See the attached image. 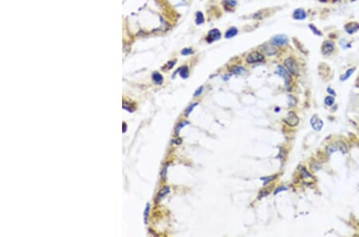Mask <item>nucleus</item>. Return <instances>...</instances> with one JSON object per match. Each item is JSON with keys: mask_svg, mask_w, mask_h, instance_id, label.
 I'll return each instance as SVG.
<instances>
[{"mask_svg": "<svg viewBox=\"0 0 359 237\" xmlns=\"http://www.w3.org/2000/svg\"><path fill=\"white\" fill-rule=\"evenodd\" d=\"M310 125L315 131H320L323 127V121L317 115H314L310 119Z\"/></svg>", "mask_w": 359, "mask_h": 237, "instance_id": "6", "label": "nucleus"}, {"mask_svg": "<svg viewBox=\"0 0 359 237\" xmlns=\"http://www.w3.org/2000/svg\"><path fill=\"white\" fill-rule=\"evenodd\" d=\"M220 37H221L220 31L219 30H217V29H213V30H210L208 32V35L206 38V40H207V43H211L219 39Z\"/></svg>", "mask_w": 359, "mask_h": 237, "instance_id": "7", "label": "nucleus"}, {"mask_svg": "<svg viewBox=\"0 0 359 237\" xmlns=\"http://www.w3.org/2000/svg\"><path fill=\"white\" fill-rule=\"evenodd\" d=\"M276 73L282 76V77H283V79H284L285 81V85H287V86L289 85L291 81V77L290 76L289 73H288L287 70H285L284 68L282 67V66H279L277 67Z\"/></svg>", "mask_w": 359, "mask_h": 237, "instance_id": "5", "label": "nucleus"}, {"mask_svg": "<svg viewBox=\"0 0 359 237\" xmlns=\"http://www.w3.org/2000/svg\"><path fill=\"white\" fill-rule=\"evenodd\" d=\"M289 107H293V106H294L295 105V104H296V100H295V98H294L292 95H290L289 97Z\"/></svg>", "mask_w": 359, "mask_h": 237, "instance_id": "23", "label": "nucleus"}, {"mask_svg": "<svg viewBox=\"0 0 359 237\" xmlns=\"http://www.w3.org/2000/svg\"><path fill=\"white\" fill-rule=\"evenodd\" d=\"M336 146L337 148H338V149L340 150L343 154H346L347 152L346 146V145H345L343 142H342V141H338V142L336 143Z\"/></svg>", "mask_w": 359, "mask_h": 237, "instance_id": "14", "label": "nucleus"}, {"mask_svg": "<svg viewBox=\"0 0 359 237\" xmlns=\"http://www.w3.org/2000/svg\"><path fill=\"white\" fill-rule=\"evenodd\" d=\"M284 65L287 69V71L291 73V74L295 75V76L299 74V66H298V64H297V63L293 57L287 58L284 61Z\"/></svg>", "mask_w": 359, "mask_h": 237, "instance_id": "1", "label": "nucleus"}, {"mask_svg": "<svg viewBox=\"0 0 359 237\" xmlns=\"http://www.w3.org/2000/svg\"><path fill=\"white\" fill-rule=\"evenodd\" d=\"M261 50L264 54H266L268 56H272L277 54V48L275 47V45L272 44H269V43H266L264 45H263L261 46Z\"/></svg>", "mask_w": 359, "mask_h": 237, "instance_id": "4", "label": "nucleus"}, {"mask_svg": "<svg viewBox=\"0 0 359 237\" xmlns=\"http://www.w3.org/2000/svg\"><path fill=\"white\" fill-rule=\"evenodd\" d=\"M188 124H189V122H188V121H181V122L180 123L179 125L177 126V128H176V130H175L176 135L179 134V132H180V130H181V129H182L185 125H188Z\"/></svg>", "mask_w": 359, "mask_h": 237, "instance_id": "19", "label": "nucleus"}, {"mask_svg": "<svg viewBox=\"0 0 359 237\" xmlns=\"http://www.w3.org/2000/svg\"><path fill=\"white\" fill-rule=\"evenodd\" d=\"M149 207H150L149 204H147V205H146V208H145V224H146L148 221L149 212Z\"/></svg>", "mask_w": 359, "mask_h": 237, "instance_id": "25", "label": "nucleus"}, {"mask_svg": "<svg viewBox=\"0 0 359 237\" xmlns=\"http://www.w3.org/2000/svg\"><path fill=\"white\" fill-rule=\"evenodd\" d=\"M324 102L325 104L327 105H328V106H331L334 103V98L333 97H330V96H327V97L325 98Z\"/></svg>", "mask_w": 359, "mask_h": 237, "instance_id": "20", "label": "nucleus"}, {"mask_svg": "<svg viewBox=\"0 0 359 237\" xmlns=\"http://www.w3.org/2000/svg\"><path fill=\"white\" fill-rule=\"evenodd\" d=\"M196 105H198V103H194V104H192V105H190L189 107L187 109V110H186V112H185V117H188V116L191 113V112H192V110H193V109H194Z\"/></svg>", "mask_w": 359, "mask_h": 237, "instance_id": "21", "label": "nucleus"}, {"mask_svg": "<svg viewBox=\"0 0 359 237\" xmlns=\"http://www.w3.org/2000/svg\"><path fill=\"white\" fill-rule=\"evenodd\" d=\"M237 33H238V30H237L236 28L232 27L226 32V34H225V38H231L234 37L235 35H236Z\"/></svg>", "mask_w": 359, "mask_h": 237, "instance_id": "13", "label": "nucleus"}, {"mask_svg": "<svg viewBox=\"0 0 359 237\" xmlns=\"http://www.w3.org/2000/svg\"><path fill=\"white\" fill-rule=\"evenodd\" d=\"M287 42H288L287 38L286 37L285 35H276V36H274V37L271 39V43H273L274 45L279 46H283V45H285V44H287Z\"/></svg>", "mask_w": 359, "mask_h": 237, "instance_id": "8", "label": "nucleus"}, {"mask_svg": "<svg viewBox=\"0 0 359 237\" xmlns=\"http://www.w3.org/2000/svg\"><path fill=\"white\" fill-rule=\"evenodd\" d=\"M327 92L329 93H330V94H332V95H334V96H335V95H336V93L334 92V90H332V89H330V87H329V88H327Z\"/></svg>", "mask_w": 359, "mask_h": 237, "instance_id": "31", "label": "nucleus"}, {"mask_svg": "<svg viewBox=\"0 0 359 237\" xmlns=\"http://www.w3.org/2000/svg\"><path fill=\"white\" fill-rule=\"evenodd\" d=\"M123 126H124V130H123V132H125V131H126V125H125V123H123Z\"/></svg>", "mask_w": 359, "mask_h": 237, "instance_id": "33", "label": "nucleus"}, {"mask_svg": "<svg viewBox=\"0 0 359 237\" xmlns=\"http://www.w3.org/2000/svg\"><path fill=\"white\" fill-rule=\"evenodd\" d=\"M354 70H355V68H351V69H349V70H346V73L345 74V75H343V76H342L341 77V80L342 81H345L346 80V79H348L349 77V76L353 74V73L354 72Z\"/></svg>", "mask_w": 359, "mask_h": 237, "instance_id": "18", "label": "nucleus"}, {"mask_svg": "<svg viewBox=\"0 0 359 237\" xmlns=\"http://www.w3.org/2000/svg\"><path fill=\"white\" fill-rule=\"evenodd\" d=\"M181 142H182V140L180 139V138H179V139H177L176 141H175V143L177 144V145H180V144H181Z\"/></svg>", "mask_w": 359, "mask_h": 237, "instance_id": "32", "label": "nucleus"}, {"mask_svg": "<svg viewBox=\"0 0 359 237\" xmlns=\"http://www.w3.org/2000/svg\"><path fill=\"white\" fill-rule=\"evenodd\" d=\"M193 53H194V51H193L192 49H190V48H185V49L182 50V51H181V54H182L183 55L192 54Z\"/></svg>", "mask_w": 359, "mask_h": 237, "instance_id": "24", "label": "nucleus"}, {"mask_svg": "<svg viewBox=\"0 0 359 237\" xmlns=\"http://www.w3.org/2000/svg\"><path fill=\"white\" fill-rule=\"evenodd\" d=\"M180 77H182L183 78H186L188 76V68L187 66H183L180 68Z\"/></svg>", "mask_w": 359, "mask_h": 237, "instance_id": "17", "label": "nucleus"}, {"mask_svg": "<svg viewBox=\"0 0 359 237\" xmlns=\"http://www.w3.org/2000/svg\"><path fill=\"white\" fill-rule=\"evenodd\" d=\"M205 22V18H204V15L201 12H197L196 16V23L197 25H200Z\"/></svg>", "mask_w": 359, "mask_h": 237, "instance_id": "15", "label": "nucleus"}, {"mask_svg": "<svg viewBox=\"0 0 359 237\" xmlns=\"http://www.w3.org/2000/svg\"><path fill=\"white\" fill-rule=\"evenodd\" d=\"M299 117H298V116H297L294 112H292V111L288 113L287 117L284 118V122L286 123V124H287L288 125H290V126H293V127H294V126H296V125L299 124Z\"/></svg>", "mask_w": 359, "mask_h": 237, "instance_id": "3", "label": "nucleus"}, {"mask_svg": "<svg viewBox=\"0 0 359 237\" xmlns=\"http://www.w3.org/2000/svg\"><path fill=\"white\" fill-rule=\"evenodd\" d=\"M169 192V187H168V186H165V187H164L162 188V189L160 190L159 192V193L157 194V199H156V202L158 203L160 201V200L162 199L163 197H165L166 195L168 194Z\"/></svg>", "mask_w": 359, "mask_h": 237, "instance_id": "11", "label": "nucleus"}, {"mask_svg": "<svg viewBox=\"0 0 359 237\" xmlns=\"http://www.w3.org/2000/svg\"><path fill=\"white\" fill-rule=\"evenodd\" d=\"M244 68L241 67V66H234L232 69V71L235 74H242L244 73H245Z\"/></svg>", "mask_w": 359, "mask_h": 237, "instance_id": "16", "label": "nucleus"}, {"mask_svg": "<svg viewBox=\"0 0 359 237\" xmlns=\"http://www.w3.org/2000/svg\"><path fill=\"white\" fill-rule=\"evenodd\" d=\"M152 80H153V82H154L156 84H157V85L161 84L163 82L162 75L160 74L159 73L155 72L154 74H152Z\"/></svg>", "mask_w": 359, "mask_h": 237, "instance_id": "12", "label": "nucleus"}, {"mask_svg": "<svg viewBox=\"0 0 359 237\" xmlns=\"http://www.w3.org/2000/svg\"><path fill=\"white\" fill-rule=\"evenodd\" d=\"M337 150H338V148H337V146H329L328 149H327V151H328V153H329V155H330L334 152H336Z\"/></svg>", "mask_w": 359, "mask_h": 237, "instance_id": "28", "label": "nucleus"}, {"mask_svg": "<svg viewBox=\"0 0 359 237\" xmlns=\"http://www.w3.org/2000/svg\"><path fill=\"white\" fill-rule=\"evenodd\" d=\"M294 18L297 19V20H302L307 17V14L302 9H297L294 10V15H293Z\"/></svg>", "mask_w": 359, "mask_h": 237, "instance_id": "10", "label": "nucleus"}, {"mask_svg": "<svg viewBox=\"0 0 359 237\" xmlns=\"http://www.w3.org/2000/svg\"><path fill=\"white\" fill-rule=\"evenodd\" d=\"M274 178H276L275 176H272V177H263V178H261V180H263V181H264V185H266L267 183H268L269 181H271V180H274Z\"/></svg>", "mask_w": 359, "mask_h": 237, "instance_id": "26", "label": "nucleus"}, {"mask_svg": "<svg viewBox=\"0 0 359 237\" xmlns=\"http://www.w3.org/2000/svg\"><path fill=\"white\" fill-rule=\"evenodd\" d=\"M287 188H285V187H280V188H279L278 189L275 190V192H274V195L277 194V193H279V192H281V191H286V190H287Z\"/></svg>", "mask_w": 359, "mask_h": 237, "instance_id": "30", "label": "nucleus"}, {"mask_svg": "<svg viewBox=\"0 0 359 237\" xmlns=\"http://www.w3.org/2000/svg\"><path fill=\"white\" fill-rule=\"evenodd\" d=\"M203 90H204V87H203V86H200V87H199V89H198V90L195 92L194 97H198V96H199V95L202 93Z\"/></svg>", "mask_w": 359, "mask_h": 237, "instance_id": "29", "label": "nucleus"}, {"mask_svg": "<svg viewBox=\"0 0 359 237\" xmlns=\"http://www.w3.org/2000/svg\"><path fill=\"white\" fill-rule=\"evenodd\" d=\"M123 108L125 109V110H128V111H129V112H132L133 110H135L134 107L133 106H132V105H130L129 103L127 102H124L123 103Z\"/></svg>", "mask_w": 359, "mask_h": 237, "instance_id": "22", "label": "nucleus"}, {"mask_svg": "<svg viewBox=\"0 0 359 237\" xmlns=\"http://www.w3.org/2000/svg\"><path fill=\"white\" fill-rule=\"evenodd\" d=\"M263 60H264V56L261 53L257 52V51H253V52L250 53L246 57V61L249 64L262 63Z\"/></svg>", "mask_w": 359, "mask_h": 237, "instance_id": "2", "label": "nucleus"}, {"mask_svg": "<svg viewBox=\"0 0 359 237\" xmlns=\"http://www.w3.org/2000/svg\"><path fill=\"white\" fill-rule=\"evenodd\" d=\"M167 168L168 165H165V168L163 169L162 172H161V177L164 180H166V175H167Z\"/></svg>", "mask_w": 359, "mask_h": 237, "instance_id": "27", "label": "nucleus"}, {"mask_svg": "<svg viewBox=\"0 0 359 237\" xmlns=\"http://www.w3.org/2000/svg\"><path fill=\"white\" fill-rule=\"evenodd\" d=\"M334 51V46L330 42H326L322 46V52L323 54H330Z\"/></svg>", "mask_w": 359, "mask_h": 237, "instance_id": "9", "label": "nucleus"}]
</instances>
